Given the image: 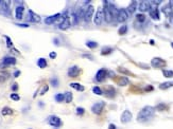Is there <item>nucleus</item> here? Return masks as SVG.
<instances>
[{"mask_svg":"<svg viewBox=\"0 0 173 129\" xmlns=\"http://www.w3.org/2000/svg\"><path fill=\"white\" fill-rule=\"evenodd\" d=\"M154 111H155V108H153L151 106H145L144 108H142L139 111L138 116H137V120L139 122H146V121H149L150 118H152L154 116Z\"/></svg>","mask_w":173,"mask_h":129,"instance_id":"f257e3e1","label":"nucleus"},{"mask_svg":"<svg viewBox=\"0 0 173 129\" xmlns=\"http://www.w3.org/2000/svg\"><path fill=\"white\" fill-rule=\"evenodd\" d=\"M128 12L127 10H125V8H121V10L118 11V15H117V21L118 22H124L127 20L128 18Z\"/></svg>","mask_w":173,"mask_h":129,"instance_id":"f03ea898","label":"nucleus"},{"mask_svg":"<svg viewBox=\"0 0 173 129\" xmlns=\"http://www.w3.org/2000/svg\"><path fill=\"white\" fill-rule=\"evenodd\" d=\"M107 77V70L106 69H100L96 73V81L99 83H103Z\"/></svg>","mask_w":173,"mask_h":129,"instance_id":"7ed1b4c3","label":"nucleus"},{"mask_svg":"<svg viewBox=\"0 0 173 129\" xmlns=\"http://www.w3.org/2000/svg\"><path fill=\"white\" fill-rule=\"evenodd\" d=\"M103 109H104V102H98L91 107V111L94 114H101Z\"/></svg>","mask_w":173,"mask_h":129,"instance_id":"20e7f679","label":"nucleus"},{"mask_svg":"<svg viewBox=\"0 0 173 129\" xmlns=\"http://www.w3.org/2000/svg\"><path fill=\"white\" fill-rule=\"evenodd\" d=\"M81 73V69L77 66H72L68 69V76L69 77H77Z\"/></svg>","mask_w":173,"mask_h":129,"instance_id":"39448f33","label":"nucleus"},{"mask_svg":"<svg viewBox=\"0 0 173 129\" xmlns=\"http://www.w3.org/2000/svg\"><path fill=\"white\" fill-rule=\"evenodd\" d=\"M48 123L53 126V127H59L62 125V121H60V118L58 116H55V115H51L48 120Z\"/></svg>","mask_w":173,"mask_h":129,"instance_id":"423d86ee","label":"nucleus"},{"mask_svg":"<svg viewBox=\"0 0 173 129\" xmlns=\"http://www.w3.org/2000/svg\"><path fill=\"white\" fill-rule=\"evenodd\" d=\"M104 4H105V6H104V8H103V12H104V19L106 20V22H111L113 19H114V17H113V15H111V13L109 11L106 1L104 2Z\"/></svg>","mask_w":173,"mask_h":129,"instance_id":"0eeeda50","label":"nucleus"},{"mask_svg":"<svg viewBox=\"0 0 173 129\" xmlns=\"http://www.w3.org/2000/svg\"><path fill=\"white\" fill-rule=\"evenodd\" d=\"M131 120H132V113L128 110H124L122 114H121V122L123 124H126L128 122H131Z\"/></svg>","mask_w":173,"mask_h":129,"instance_id":"6e6552de","label":"nucleus"},{"mask_svg":"<svg viewBox=\"0 0 173 129\" xmlns=\"http://www.w3.org/2000/svg\"><path fill=\"white\" fill-rule=\"evenodd\" d=\"M93 11H94V8L92 5H89L87 6V8H86V11H85V15H84V19L85 21H90L91 19V17L93 16Z\"/></svg>","mask_w":173,"mask_h":129,"instance_id":"1a4fd4ad","label":"nucleus"},{"mask_svg":"<svg viewBox=\"0 0 173 129\" xmlns=\"http://www.w3.org/2000/svg\"><path fill=\"white\" fill-rule=\"evenodd\" d=\"M104 19V12L103 10H98V12L96 13V16H94V23L97 25H100Z\"/></svg>","mask_w":173,"mask_h":129,"instance_id":"9d476101","label":"nucleus"},{"mask_svg":"<svg viewBox=\"0 0 173 129\" xmlns=\"http://www.w3.org/2000/svg\"><path fill=\"white\" fill-rule=\"evenodd\" d=\"M151 65L155 68H160L161 66H165L166 65V62L163 61V59L159 58V57H155L152 59V62H151Z\"/></svg>","mask_w":173,"mask_h":129,"instance_id":"9b49d317","label":"nucleus"},{"mask_svg":"<svg viewBox=\"0 0 173 129\" xmlns=\"http://www.w3.org/2000/svg\"><path fill=\"white\" fill-rule=\"evenodd\" d=\"M150 7H151V2L150 1H140L139 5H138V8H139L140 12L150 11Z\"/></svg>","mask_w":173,"mask_h":129,"instance_id":"f8f14e48","label":"nucleus"},{"mask_svg":"<svg viewBox=\"0 0 173 129\" xmlns=\"http://www.w3.org/2000/svg\"><path fill=\"white\" fill-rule=\"evenodd\" d=\"M28 20L32 21V22H39L40 21V17L37 14L34 13L33 11L29 10V12H28Z\"/></svg>","mask_w":173,"mask_h":129,"instance_id":"ddd939ff","label":"nucleus"},{"mask_svg":"<svg viewBox=\"0 0 173 129\" xmlns=\"http://www.w3.org/2000/svg\"><path fill=\"white\" fill-rule=\"evenodd\" d=\"M16 64V58L14 57H11V56H7V57H4L3 61H2V67L1 68H4L3 66H11V65H15Z\"/></svg>","mask_w":173,"mask_h":129,"instance_id":"4468645a","label":"nucleus"},{"mask_svg":"<svg viewBox=\"0 0 173 129\" xmlns=\"http://www.w3.org/2000/svg\"><path fill=\"white\" fill-rule=\"evenodd\" d=\"M58 18H60V14H59V13H57V14H55V15H52V16H49V17H47V18L45 19V23H46V24H52V23H54Z\"/></svg>","mask_w":173,"mask_h":129,"instance_id":"2eb2a0df","label":"nucleus"},{"mask_svg":"<svg viewBox=\"0 0 173 129\" xmlns=\"http://www.w3.org/2000/svg\"><path fill=\"white\" fill-rule=\"evenodd\" d=\"M150 16H151V18L154 19V20H158L159 19V11H158V8L157 7H151L150 8Z\"/></svg>","mask_w":173,"mask_h":129,"instance_id":"dca6fc26","label":"nucleus"},{"mask_svg":"<svg viewBox=\"0 0 173 129\" xmlns=\"http://www.w3.org/2000/svg\"><path fill=\"white\" fill-rule=\"evenodd\" d=\"M71 25V22H70V19H69V17H64L63 21L60 22L59 24V29L60 30H67L69 27Z\"/></svg>","mask_w":173,"mask_h":129,"instance_id":"f3484780","label":"nucleus"},{"mask_svg":"<svg viewBox=\"0 0 173 129\" xmlns=\"http://www.w3.org/2000/svg\"><path fill=\"white\" fill-rule=\"evenodd\" d=\"M23 11H24V7L22 5H19L16 7L15 10V16H16V19H22V16H23Z\"/></svg>","mask_w":173,"mask_h":129,"instance_id":"a211bd4d","label":"nucleus"},{"mask_svg":"<svg viewBox=\"0 0 173 129\" xmlns=\"http://www.w3.org/2000/svg\"><path fill=\"white\" fill-rule=\"evenodd\" d=\"M115 81H116V82H117V84H118V85H120V86H126L127 84H129V81L126 78V77H124V76L118 77V78H116Z\"/></svg>","mask_w":173,"mask_h":129,"instance_id":"6ab92c4d","label":"nucleus"},{"mask_svg":"<svg viewBox=\"0 0 173 129\" xmlns=\"http://www.w3.org/2000/svg\"><path fill=\"white\" fill-rule=\"evenodd\" d=\"M162 12H163V14H165L167 17H171L173 15V8L169 4V5H166L165 7H162Z\"/></svg>","mask_w":173,"mask_h":129,"instance_id":"aec40b11","label":"nucleus"},{"mask_svg":"<svg viewBox=\"0 0 173 129\" xmlns=\"http://www.w3.org/2000/svg\"><path fill=\"white\" fill-rule=\"evenodd\" d=\"M116 94V91L113 87H110V86H108V87L106 88V96L107 97H114Z\"/></svg>","mask_w":173,"mask_h":129,"instance_id":"412c9836","label":"nucleus"},{"mask_svg":"<svg viewBox=\"0 0 173 129\" xmlns=\"http://www.w3.org/2000/svg\"><path fill=\"white\" fill-rule=\"evenodd\" d=\"M69 86H70L71 88L77 90V91H84V87L81 84H79V83H70V85H69Z\"/></svg>","mask_w":173,"mask_h":129,"instance_id":"4be33fe9","label":"nucleus"},{"mask_svg":"<svg viewBox=\"0 0 173 129\" xmlns=\"http://www.w3.org/2000/svg\"><path fill=\"white\" fill-rule=\"evenodd\" d=\"M136 7H137V1H133V2H131V4H129L128 7H127V12H128V14H133V13L136 11Z\"/></svg>","mask_w":173,"mask_h":129,"instance_id":"5701e85b","label":"nucleus"},{"mask_svg":"<svg viewBox=\"0 0 173 129\" xmlns=\"http://www.w3.org/2000/svg\"><path fill=\"white\" fill-rule=\"evenodd\" d=\"M170 87H173V82H166V83H162L159 85V89H162V90L168 89Z\"/></svg>","mask_w":173,"mask_h":129,"instance_id":"b1692460","label":"nucleus"},{"mask_svg":"<svg viewBox=\"0 0 173 129\" xmlns=\"http://www.w3.org/2000/svg\"><path fill=\"white\" fill-rule=\"evenodd\" d=\"M1 113L3 116H6V115H12L13 114V110L8 107H4L2 110H1Z\"/></svg>","mask_w":173,"mask_h":129,"instance_id":"393cba45","label":"nucleus"},{"mask_svg":"<svg viewBox=\"0 0 173 129\" xmlns=\"http://www.w3.org/2000/svg\"><path fill=\"white\" fill-rule=\"evenodd\" d=\"M64 101L66 103H70L72 101V93L69 92V91H66L65 94H64Z\"/></svg>","mask_w":173,"mask_h":129,"instance_id":"a878e982","label":"nucleus"},{"mask_svg":"<svg viewBox=\"0 0 173 129\" xmlns=\"http://www.w3.org/2000/svg\"><path fill=\"white\" fill-rule=\"evenodd\" d=\"M37 65L40 69H44L47 67V62H46V59L45 58H39L38 61H37Z\"/></svg>","mask_w":173,"mask_h":129,"instance_id":"bb28decb","label":"nucleus"},{"mask_svg":"<svg viewBox=\"0 0 173 129\" xmlns=\"http://www.w3.org/2000/svg\"><path fill=\"white\" fill-rule=\"evenodd\" d=\"M86 46H87L89 49H96L98 47V42H96V41H87V42H86Z\"/></svg>","mask_w":173,"mask_h":129,"instance_id":"cd10ccee","label":"nucleus"},{"mask_svg":"<svg viewBox=\"0 0 173 129\" xmlns=\"http://www.w3.org/2000/svg\"><path fill=\"white\" fill-rule=\"evenodd\" d=\"M127 32V27L124 24V25H122L119 30H118V33H119V35H124V34Z\"/></svg>","mask_w":173,"mask_h":129,"instance_id":"c85d7f7f","label":"nucleus"},{"mask_svg":"<svg viewBox=\"0 0 173 129\" xmlns=\"http://www.w3.org/2000/svg\"><path fill=\"white\" fill-rule=\"evenodd\" d=\"M136 19H137V21H139V22H143L144 20H145V15L144 14H137L136 15Z\"/></svg>","mask_w":173,"mask_h":129,"instance_id":"c756f323","label":"nucleus"},{"mask_svg":"<svg viewBox=\"0 0 173 129\" xmlns=\"http://www.w3.org/2000/svg\"><path fill=\"white\" fill-rule=\"evenodd\" d=\"M118 71H119V72H121V73H123V74H127V75H134L132 72H129L128 70H126V69H124V68H122V67H119V68H118Z\"/></svg>","mask_w":173,"mask_h":129,"instance_id":"7c9ffc66","label":"nucleus"},{"mask_svg":"<svg viewBox=\"0 0 173 129\" xmlns=\"http://www.w3.org/2000/svg\"><path fill=\"white\" fill-rule=\"evenodd\" d=\"M92 92H93L94 94H97V95H102V94H103L102 89L99 88V87H93V88H92Z\"/></svg>","mask_w":173,"mask_h":129,"instance_id":"2f4dec72","label":"nucleus"},{"mask_svg":"<svg viewBox=\"0 0 173 129\" xmlns=\"http://www.w3.org/2000/svg\"><path fill=\"white\" fill-rule=\"evenodd\" d=\"M111 52H113V49H111V48H104L102 50L101 54L102 55H107V54H110Z\"/></svg>","mask_w":173,"mask_h":129,"instance_id":"473e14b6","label":"nucleus"},{"mask_svg":"<svg viewBox=\"0 0 173 129\" xmlns=\"http://www.w3.org/2000/svg\"><path fill=\"white\" fill-rule=\"evenodd\" d=\"M162 74L165 77H173V71H171V70H163Z\"/></svg>","mask_w":173,"mask_h":129,"instance_id":"72a5a7b5","label":"nucleus"},{"mask_svg":"<svg viewBox=\"0 0 173 129\" xmlns=\"http://www.w3.org/2000/svg\"><path fill=\"white\" fill-rule=\"evenodd\" d=\"M55 101H56L57 103L63 102V101H64V94H60V93L56 94V95H55Z\"/></svg>","mask_w":173,"mask_h":129,"instance_id":"f704fd0d","label":"nucleus"},{"mask_svg":"<svg viewBox=\"0 0 173 129\" xmlns=\"http://www.w3.org/2000/svg\"><path fill=\"white\" fill-rule=\"evenodd\" d=\"M48 89H49V87H48V85H44V87H42V89L40 90V95H44V94L48 91Z\"/></svg>","mask_w":173,"mask_h":129,"instance_id":"c9c22d12","label":"nucleus"},{"mask_svg":"<svg viewBox=\"0 0 173 129\" xmlns=\"http://www.w3.org/2000/svg\"><path fill=\"white\" fill-rule=\"evenodd\" d=\"M7 77H8V74H7V73H0V82L5 81Z\"/></svg>","mask_w":173,"mask_h":129,"instance_id":"e433bc0d","label":"nucleus"},{"mask_svg":"<svg viewBox=\"0 0 173 129\" xmlns=\"http://www.w3.org/2000/svg\"><path fill=\"white\" fill-rule=\"evenodd\" d=\"M10 97H11L13 101H19V98H20L18 94H16V93H12L11 95H10Z\"/></svg>","mask_w":173,"mask_h":129,"instance_id":"4c0bfd02","label":"nucleus"},{"mask_svg":"<svg viewBox=\"0 0 173 129\" xmlns=\"http://www.w3.org/2000/svg\"><path fill=\"white\" fill-rule=\"evenodd\" d=\"M84 112H85V110H84V108H81V107H79V108H76V114H79V115H81V114H84Z\"/></svg>","mask_w":173,"mask_h":129,"instance_id":"58836bf2","label":"nucleus"},{"mask_svg":"<svg viewBox=\"0 0 173 129\" xmlns=\"http://www.w3.org/2000/svg\"><path fill=\"white\" fill-rule=\"evenodd\" d=\"M51 84H52L53 87H57V86H58V81H57V78H52V80H51Z\"/></svg>","mask_w":173,"mask_h":129,"instance_id":"ea45409f","label":"nucleus"},{"mask_svg":"<svg viewBox=\"0 0 173 129\" xmlns=\"http://www.w3.org/2000/svg\"><path fill=\"white\" fill-rule=\"evenodd\" d=\"M166 108H167V106H166L165 104H159V105H157V107H156L157 110H165Z\"/></svg>","mask_w":173,"mask_h":129,"instance_id":"a19ab883","label":"nucleus"},{"mask_svg":"<svg viewBox=\"0 0 173 129\" xmlns=\"http://www.w3.org/2000/svg\"><path fill=\"white\" fill-rule=\"evenodd\" d=\"M5 39H6V45L8 48H11L12 47V41H11V38L8 37V36H5Z\"/></svg>","mask_w":173,"mask_h":129,"instance_id":"79ce46f5","label":"nucleus"},{"mask_svg":"<svg viewBox=\"0 0 173 129\" xmlns=\"http://www.w3.org/2000/svg\"><path fill=\"white\" fill-rule=\"evenodd\" d=\"M16 24L21 28H29V24H25V23H16Z\"/></svg>","mask_w":173,"mask_h":129,"instance_id":"37998d69","label":"nucleus"},{"mask_svg":"<svg viewBox=\"0 0 173 129\" xmlns=\"http://www.w3.org/2000/svg\"><path fill=\"white\" fill-rule=\"evenodd\" d=\"M49 56H50V58H52V59H54V58L56 57V53H55V52H51Z\"/></svg>","mask_w":173,"mask_h":129,"instance_id":"c03bdc74","label":"nucleus"},{"mask_svg":"<svg viewBox=\"0 0 173 129\" xmlns=\"http://www.w3.org/2000/svg\"><path fill=\"white\" fill-rule=\"evenodd\" d=\"M19 74H20V71L17 70V71L14 73V77H18V76H19Z\"/></svg>","mask_w":173,"mask_h":129,"instance_id":"a18cd8bd","label":"nucleus"},{"mask_svg":"<svg viewBox=\"0 0 173 129\" xmlns=\"http://www.w3.org/2000/svg\"><path fill=\"white\" fill-rule=\"evenodd\" d=\"M108 129H116V126L114 124H110L109 127H108Z\"/></svg>","mask_w":173,"mask_h":129,"instance_id":"49530a36","label":"nucleus"},{"mask_svg":"<svg viewBox=\"0 0 173 129\" xmlns=\"http://www.w3.org/2000/svg\"><path fill=\"white\" fill-rule=\"evenodd\" d=\"M12 89H13V90H17V85H16V84H14V85H13Z\"/></svg>","mask_w":173,"mask_h":129,"instance_id":"de8ad7c7","label":"nucleus"},{"mask_svg":"<svg viewBox=\"0 0 173 129\" xmlns=\"http://www.w3.org/2000/svg\"><path fill=\"white\" fill-rule=\"evenodd\" d=\"M54 44H55V45H59V44H58V40H57V39H54Z\"/></svg>","mask_w":173,"mask_h":129,"instance_id":"09e8293b","label":"nucleus"},{"mask_svg":"<svg viewBox=\"0 0 173 129\" xmlns=\"http://www.w3.org/2000/svg\"><path fill=\"white\" fill-rule=\"evenodd\" d=\"M150 44H151V45H154V40H150Z\"/></svg>","mask_w":173,"mask_h":129,"instance_id":"8fccbe9b","label":"nucleus"},{"mask_svg":"<svg viewBox=\"0 0 173 129\" xmlns=\"http://www.w3.org/2000/svg\"><path fill=\"white\" fill-rule=\"evenodd\" d=\"M171 47H172V48H173V42H171Z\"/></svg>","mask_w":173,"mask_h":129,"instance_id":"3c124183","label":"nucleus"},{"mask_svg":"<svg viewBox=\"0 0 173 129\" xmlns=\"http://www.w3.org/2000/svg\"><path fill=\"white\" fill-rule=\"evenodd\" d=\"M1 3H2V1H0V4H1Z\"/></svg>","mask_w":173,"mask_h":129,"instance_id":"603ef678","label":"nucleus"}]
</instances>
